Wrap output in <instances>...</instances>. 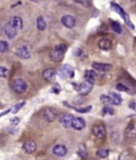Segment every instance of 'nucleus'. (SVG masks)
<instances>
[{
	"instance_id": "obj_1",
	"label": "nucleus",
	"mask_w": 136,
	"mask_h": 160,
	"mask_svg": "<svg viewBox=\"0 0 136 160\" xmlns=\"http://www.w3.org/2000/svg\"><path fill=\"white\" fill-rule=\"evenodd\" d=\"M27 86L28 85H27L26 81H25L24 79H22V78L14 79V82H13V84H12L13 89L17 93H23V92H26V89H27Z\"/></svg>"
},
{
	"instance_id": "obj_2",
	"label": "nucleus",
	"mask_w": 136,
	"mask_h": 160,
	"mask_svg": "<svg viewBox=\"0 0 136 160\" xmlns=\"http://www.w3.org/2000/svg\"><path fill=\"white\" fill-rule=\"evenodd\" d=\"M59 74L63 78H72L74 77V70L69 65H63L59 70Z\"/></svg>"
},
{
	"instance_id": "obj_3",
	"label": "nucleus",
	"mask_w": 136,
	"mask_h": 160,
	"mask_svg": "<svg viewBox=\"0 0 136 160\" xmlns=\"http://www.w3.org/2000/svg\"><path fill=\"white\" fill-rule=\"evenodd\" d=\"M16 54L21 59H24V60H27L29 58L31 57V49H30V46H28L27 44H25L23 46H21L20 48L17 49Z\"/></svg>"
},
{
	"instance_id": "obj_4",
	"label": "nucleus",
	"mask_w": 136,
	"mask_h": 160,
	"mask_svg": "<svg viewBox=\"0 0 136 160\" xmlns=\"http://www.w3.org/2000/svg\"><path fill=\"white\" fill-rule=\"evenodd\" d=\"M93 85H94V83H91L86 80V81H84L83 83L79 84L78 92L82 94V96H87V94H89L91 92V90L93 89Z\"/></svg>"
},
{
	"instance_id": "obj_5",
	"label": "nucleus",
	"mask_w": 136,
	"mask_h": 160,
	"mask_svg": "<svg viewBox=\"0 0 136 160\" xmlns=\"http://www.w3.org/2000/svg\"><path fill=\"white\" fill-rule=\"evenodd\" d=\"M112 8H113V9H116V12H117V13H119L120 16H122V17L124 18V20H125V22H126V24L129 25L131 29H134L133 25H132V23H131L130 20H129V17H128V14L125 13V12L123 10L122 7H121L120 5L116 4V3H112Z\"/></svg>"
},
{
	"instance_id": "obj_6",
	"label": "nucleus",
	"mask_w": 136,
	"mask_h": 160,
	"mask_svg": "<svg viewBox=\"0 0 136 160\" xmlns=\"http://www.w3.org/2000/svg\"><path fill=\"white\" fill-rule=\"evenodd\" d=\"M42 116L47 122H52L57 118L58 114H57L56 110H54V109H52V108H47V109H46L45 111H43Z\"/></svg>"
},
{
	"instance_id": "obj_7",
	"label": "nucleus",
	"mask_w": 136,
	"mask_h": 160,
	"mask_svg": "<svg viewBox=\"0 0 136 160\" xmlns=\"http://www.w3.org/2000/svg\"><path fill=\"white\" fill-rule=\"evenodd\" d=\"M73 116L69 113H62L60 115V122L61 124L63 125L64 127H71V123H72V120H73Z\"/></svg>"
},
{
	"instance_id": "obj_8",
	"label": "nucleus",
	"mask_w": 136,
	"mask_h": 160,
	"mask_svg": "<svg viewBox=\"0 0 136 160\" xmlns=\"http://www.w3.org/2000/svg\"><path fill=\"white\" fill-rule=\"evenodd\" d=\"M61 22L66 28H69V29L73 28L75 26V24H76L75 18L72 17V16H69V14H66V16H64L63 18H62Z\"/></svg>"
},
{
	"instance_id": "obj_9",
	"label": "nucleus",
	"mask_w": 136,
	"mask_h": 160,
	"mask_svg": "<svg viewBox=\"0 0 136 160\" xmlns=\"http://www.w3.org/2000/svg\"><path fill=\"white\" fill-rule=\"evenodd\" d=\"M71 127L76 130H82L86 127V121H84L83 118H79V117L73 118L72 123H71Z\"/></svg>"
},
{
	"instance_id": "obj_10",
	"label": "nucleus",
	"mask_w": 136,
	"mask_h": 160,
	"mask_svg": "<svg viewBox=\"0 0 136 160\" xmlns=\"http://www.w3.org/2000/svg\"><path fill=\"white\" fill-rule=\"evenodd\" d=\"M4 33L9 39H14V37H16L17 33H18V30H17V29H14L8 22V23H7L4 26Z\"/></svg>"
},
{
	"instance_id": "obj_11",
	"label": "nucleus",
	"mask_w": 136,
	"mask_h": 160,
	"mask_svg": "<svg viewBox=\"0 0 136 160\" xmlns=\"http://www.w3.org/2000/svg\"><path fill=\"white\" fill-rule=\"evenodd\" d=\"M92 67H93L95 70L100 71V72H108L112 70V66L109 64H104V63H93L92 64Z\"/></svg>"
},
{
	"instance_id": "obj_12",
	"label": "nucleus",
	"mask_w": 136,
	"mask_h": 160,
	"mask_svg": "<svg viewBox=\"0 0 136 160\" xmlns=\"http://www.w3.org/2000/svg\"><path fill=\"white\" fill-rule=\"evenodd\" d=\"M23 149L25 150L26 153L32 154V153H34V152L36 151V149H37V145H36V143L34 141H28L24 144Z\"/></svg>"
},
{
	"instance_id": "obj_13",
	"label": "nucleus",
	"mask_w": 136,
	"mask_h": 160,
	"mask_svg": "<svg viewBox=\"0 0 136 160\" xmlns=\"http://www.w3.org/2000/svg\"><path fill=\"white\" fill-rule=\"evenodd\" d=\"M53 153L56 156H59V157H63L67 154V148L64 145H57L53 149Z\"/></svg>"
},
{
	"instance_id": "obj_14",
	"label": "nucleus",
	"mask_w": 136,
	"mask_h": 160,
	"mask_svg": "<svg viewBox=\"0 0 136 160\" xmlns=\"http://www.w3.org/2000/svg\"><path fill=\"white\" fill-rule=\"evenodd\" d=\"M93 134L98 139H102L106 134V129L103 125H96L93 128Z\"/></svg>"
},
{
	"instance_id": "obj_15",
	"label": "nucleus",
	"mask_w": 136,
	"mask_h": 160,
	"mask_svg": "<svg viewBox=\"0 0 136 160\" xmlns=\"http://www.w3.org/2000/svg\"><path fill=\"white\" fill-rule=\"evenodd\" d=\"M107 96H108L109 99L112 100V105H116V106H117V105H121V104H122L123 99H122V97H121V94H120V93L110 92H108Z\"/></svg>"
},
{
	"instance_id": "obj_16",
	"label": "nucleus",
	"mask_w": 136,
	"mask_h": 160,
	"mask_svg": "<svg viewBox=\"0 0 136 160\" xmlns=\"http://www.w3.org/2000/svg\"><path fill=\"white\" fill-rule=\"evenodd\" d=\"M98 46H99V48L102 49V50H109V49H112V41H110L109 39L102 38V39L99 40Z\"/></svg>"
},
{
	"instance_id": "obj_17",
	"label": "nucleus",
	"mask_w": 136,
	"mask_h": 160,
	"mask_svg": "<svg viewBox=\"0 0 136 160\" xmlns=\"http://www.w3.org/2000/svg\"><path fill=\"white\" fill-rule=\"evenodd\" d=\"M42 77L43 79H46V81H53V80L56 78V71H55L54 69H46V70L43 71Z\"/></svg>"
},
{
	"instance_id": "obj_18",
	"label": "nucleus",
	"mask_w": 136,
	"mask_h": 160,
	"mask_svg": "<svg viewBox=\"0 0 136 160\" xmlns=\"http://www.w3.org/2000/svg\"><path fill=\"white\" fill-rule=\"evenodd\" d=\"M10 25L14 28V29H22L23 28V20L21 19L20 17H14L12 20L9 21Z\"/></svg>"
},
{
	"instance_id": "obj_19",
	"label": "nucleus",
	"mask_w": 136,
	"mask_h": 160,
	"mask_svg": "<svg viewBox=\"0 0 136 160\" xmlns=\"http://www.w3.org/2000/svg\"><path fill=\"white\" fill-rule=\"evenodd\" d=\"M50 58L53 62H55V63H59V62H61L63 60L64 54L61 52H58L56 50H53V52L50 53Z\"/></svg>"
},
{
	"instance_id": "obj_20",
	"label": "nucleus",
	"mask_w": 136,
	"mask_h": 160,
	"mask_svg": "<svg viewBox=\"0 0 136 160\" xmlns=\"http://www.w3.org/2000/svg\"><path fill=\"white\" fill-rule=\"evenodd\" d=\"M96 72H94L93 70H88L84 72V78H86L87 81H89L91 83L95 82V79H96Z\"/></svg>"
},
{
	"instance_id": "obj_21",
	"label": "nucleus",
	"mask_w": 136,
	"mask_h": 160,
	"mask_svg": "<svg viewBox=\"0 0 136 160\" xmlns=\"http://www.w3.org/2000/svg\"><path fill=\"white\" fill-rule=\"evenodd\" d=\"M36 26H37V29H38L39 31H43L46 29V23L45 19H43L41 16L38 17L37 19H36Z\"/></svg>"
},
{
	"instance_id": "obj_22",
	"label": "nucleus",
	"mask_w": 136,
	"mask_h": 160,
	"mask_svg": "<svg viewBox=\"0 0 136 160\" xmlns=\"http://www.w3.org/2000/svg\"><path fill=\"white\" fill-rule=\"evenodd\" d=\"M64 105H66V106L70 107L72 109H74V110L76 112H79V113H82V114H84V113H88V112H90L92 110V106H88L86 108H74V107H71L70 105H68L67 103H64Z\"/></svg>"
},
{
	"instance_id": "obj_23",
	"label": "nucleus",
	"mask_w": 136,
	"mask_h": 160,
	"mask_svg": "<svg viewBox=\"0 0 136 160\" xmlns=\"http://www.w3.org/2000/svg\"><path fill=\"white\" fill-rule=\"evenodd\" d=\"M78 154L82 158H87L88 157V151H87V148H86L84 145H79V147L78 149Z\"/></svg>"
},
{
	"instance_id": "obj_24",
	"label": "nucleus",
	"mask_w": 136,
	"mask_h": 160,
	"mask_svg": "<svg viewBox=\"0 0 136 160\" xmlns=\"http://www.w3.org/2000/svg\"><path fill=\"white\" fill-rule=\"evenodd\" d=\"M108 155H109V150L107 148L99 149L97 151V157H99V158H106Z\"/></svg>"
},
{
	"instance_id": "obj_25",
	"label": "nucleus",
	"mask_w": 136,
	"mask_h": 160,
	"mask_svg": "<svg viewBox=\"0 0 136 160\" xmlns=\"http://www.w3.org/2000/svg\"><path fill=\"white\" fill-rule=\"evenodd\" d=\"M126 133H127V136L129 138H132V139L135 138V126L133 124H130L129 126L127 127Z\"/></svg>"
},
{
	"instance_id": "obj_26",
	"label": "nucleus",
	"mask_w": 136,
	"mask_h": 160,
	"mask_svg": "<svg viewBox=\"0 0 136 160\" xmlns=\"http://www.w3.org/2000/svg\"><path fill=\"white\" fill-rule=\"evenodd\" d=\"M25 106V102H21V103H19V104H17V105H14V106L10 109V112L12 113H14V114H16V113H18L22 108H23Z\"/></svg>"
},
{
	"instance_id": "obj_27",
	"label": "nucleus",
	"mask_w": 136,
	"mask_h": 160,
	"mask_svg": "<svg viewBox=\"0 0 136 160\" xmlns=\"http://www.w3.org/2000/svg\"><path fill=\"white\" fill-rule=\"evenodd\" d=\"M112 28L116 33H122V27L117 22H112Z\"/></svg>"
},
{
	"instance_id": "obj_28",
	"label": "nucleus",
	"mask_w": 136,
	"mask_h": 160,
	"mask_svg": "<svg viewBox=\"0 0 136 160\" xmlns=\"http://www.w3.org/2000/svg\"><path fill=\"white\" fill-rule=\"evenodd\" d=\"M7 50H8V43L0 40V52H6Z\"/></svg>"
},
{
	"instance_id": "obj_29",
	"label": "nucleus",
	"mask_w": 136,
	"mask_h": 160,
	"mask_svg": "<svg viewBox=\"0 0 136 160\" xmlns=\"http://www.w3.org/2000/svg\"><path fill=\"white\" fill-rule=\"evenodd\" d=\"M54 50H56V52H61V53H65V52L67 50V46H66L65 44H58L55 46V49Z\"/></svg>"
},
{
	"instance_id": "obj_30",
	"label": "nucleus",
	"mask_w": 136,
	"mask_h": 160,
	"mask_svg": "<svg viewBox=\"0 0 136 160\" xmlns=\"http://www.w3.org/2000/svg\"><path fill=\"white\" fill-rule=\"evenodd\" d=\"M100 100H101L102 103H104V104H106V105H108V106H110V105H112V100L109 99L107 94H103V96H101V97H100Z\"/></svg>"
},
{
	"instance_id": "obj_31",
	"label": "nucleus",
	"mask_w": 136,
	"mask_h": 160,
	"mask_svg": "<svg viewBox=\"0 0 136 160\" xmlns=\"http://www.w3.org/2000/svg\"><path fill=\"white\" fill-rule=\"evenodd\" d=\"M102 114H103V115H106V114L112 115V114H113L112 108V107H109V106H105L103 109H102Z\"/></svg>"
},
{
	"instance_id": "obj_32",
	"label": "nucleus",
	"mask_w": 136,
	"mask_h": 160,
	"mask_svg": "<svg viewBox=\"0 0 136 160\" xmlns=\"http://www.w3.org/2000/svg\"><path fill=\"white\" fill-rule=\"evenodd\" d=\"M117 89L119 90V92H128L129 90V88L128 87H126L124 84H122V83H119V84H117Z\"/></svg>"
},
{
	"instance_id": "obj_33",
	"label": "nucleus",
	"mask_w": 136,
	"mask_h": 160,
	"mask_svg": "<svg viewBox=\"0 0 136 160\" xmlns=\"http://www.w3.org/2000/svg\"><path fill=\"white\" fill-rule=\"evenodd\" d=\"M21 121V119L19 117H14L10 119V125L12 126H17V125H19V123Z\"/></svg>"
},
{
	"instance_id": "obj_34",
	"label": "nucleus",
	"mask_w": 136,
	"mask_h": 160,
	"mask_svg": "<svg viewBox=\"0 0 136 160\" xmlns=\"http://www.w3.org/2000/svg\"><path fill=\"white\" fill-rule=\"evenodd\" d=\"M7 74H8V70L4 67L0 66V77H6Z\"/></svg>"
},
{
	"instance_id": "obj_35",
	"label": "nucleus",
	"mask_w": 136,
	"mask_h": 160,
	"mask_svg": "<svg viewBox=\"0 0 136 160\" xmlns=\"http://www.w3.org/2000/svg\"><path fill=\"white\" fill-rule=\"evenodd\" d=\"M51 92H54V93H59L60 92V87H59L58 85H55V86H53L52 87V89H51Z\"/></svg>"
},
{
	"instance_id": "obj_36",
	"label": "nucleus",
	"mask_w": 136,
	"mask_h": 160,
	"mask_svg": "<svg viewBox=\"0 0 136 160\" xmlns=\"http://www.w3.org/2000/svg\"><path fill=\"white\" fill-rule=\"evenodd\" d=\"M76 3H80V4H84L86 6H90L91 5V1H80V0H79V1H75Z\"/></svg>"
},
{
	"instance_id": "obj_37",
	"label": "nucleus",
	"mask_w": 136,
	"mask_h": 160,
	"mask_svg": "<svg viewBox=\"0 0 136 160\" xmlns=\"http://www.w3.org/2000/svg\"><path fill=\"white\" fill-rule=\"evenodd\" d=\"M129 107H130V109H132V110H135V109H136L135 101H132V102H131V103L129 104Z\"/></svg>"
},
{
	"instance_id": "obj_38",
	"label": "nucleus",
	"mask_w": 136,
	"mask_h": 160,
	"mask_svg": "<svg viewBox=\"0 0 136 160\" xmlns=\"http://www.w3.org/2000/svg\"><path fill=\"white\" fill-rule=\"evenodd\" d=\"M8 112H10V109H7V110L5 111V112H2V113H0V117H2V116H4V115H6Z\"/></svg>"
}]
</instances>
